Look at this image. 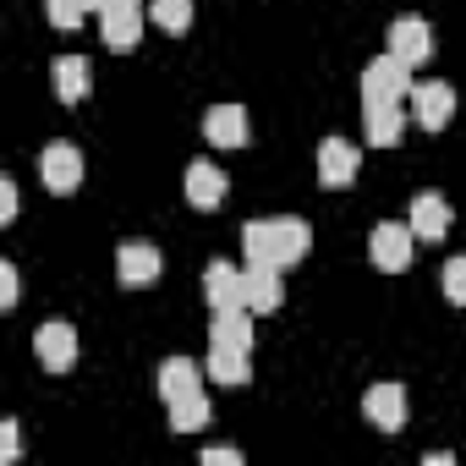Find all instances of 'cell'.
Returning a JSON list of instances; mask_svg holds the SVG:
<instances>
[{"mask_svg": "<svg viewBox=\"0 0 466 466\" xmlns=\"http://www.w3.org/2000/svg\"><path fill=\"white\" fill-rule=\"evenodd\" d=\"M23 455V439H17V422L6 417V422H0V461H17Z\"/></svg>", "mask_w": 466, "mask_h": 466, "instance_id": "cell-28", "label": "cell"}, {"mask_svg": "<svg viewBox=\"0 0 466 466\" xmlns=\"http://www.w3.org/2000/svg\"><path fill=\"white\" fill-rule=\"evenodd\" d=\"M17 297H23L17 291V264L6 258V264H0V308H17Z\"/></svg>", "mask_w": 466, "mask_h": 466, "instance_id": "cell-26", "label": "cell"}, {"mask_svg": "<svg viewBox=\"0 0 466 466\" xmlns=\"http://www.w3.org/2000/svg\"><path fill=\"white\" fill-rule=\"evenodd\" d=\"M384 39H390V56L406 61V66H422V61L433 56V28H428L422 17H395Z\"/></svg>", "mask_w": 466, "mask_h": 466, "instance_id": "cell-7", "label": "cell"}, {"mask_svg": "<svg viewBox=\"0 0 466 466\" xmlns=\"http://www.w3.org/2000/svg\"><path fill=\"white\" fill-rule=\"evenodd\" d=\"M12 219H17V181L0 176V225H12Z\"/></svg>", "mask_w": 466, "mask_h": 466, "instance_id": "cell-27", "label": "cell"}, {"mask_svg": "<svg viewBox=\"0 0 466 466\" xmlns=\"http://www.w3.org/2000/svg\"><path fill=\"white\" fill-rule=\"evenodd\" d=\"M45 12H50V28L77 34V28H83V17H88V0H45Z\"/></svg>", "mask_w": 466, "mask_h": 466, "instance_id": "cell-24", "label": "cell"}, {"mask_svg": "<svg viewBox=\"0 0 466 466\" xmlns=\"http://www.w3.org/2000/svg\"><path fill=\"white\" fill-rule=\"evenodd\" d=\"M39 181L50 187V192H77V181H83V154H77V143H45L39 148Z\"/></svg>", "mask_w": 466, "mask_h": 466, "instance_id": "cell-5", "label": "cell"}, {"mask_svg": "<svg viewBox=\"0 0 466 466\" xmlns=\"http://www.w3.org/2000/svg\"><path fill=\"white\" fill-rule=\"evenodd\" d=\"M286 269H269V264H248V286H242V302L253 313H280L286 302V286H280Z\"/></svg>", "mask_w": 466, "mask_h": 466, "instance_id": "cell-15", "label": "cell"}, {"mask_svg": "<svg viewBox=\"0 0 466 466\" xmlns=\"http://www.w3.org/2000/svg\"><path fill=\"white\" fill-rule=\"evenodd\" d=\"M203 373H208V368H198L192 357H170V362H159V395H165V406H170L176 395H187V390H203Z\"/></svg>", "mask_w": 466, "mask_h": 466, "instance_id": "cell-19", "label": "cell"}, {"mask_svg": "<svg viewBox=\"0 0 466 466\" xmlns=\"http://www.w3.org/2000/svg\"><path fill=\"white\" fill-rule=\"evenodd\" d=\"M308 248H313L308 219L280 214V219H248V225H242V253H248V264L291 269V264H302V258H308Z\"/></svg>", "mask_w": 466, "mask_h": 466, "instance_id": "cell-1", "label": "cell"}, {"mask_svg": "<svg viewBox=\"0 0 466 466\" xmlns=\"http://www.w3.org/2000/svg\"><path fill=\"white\" fill-rule=\"evenodd\" d=\"M242 286H248V269L225 264V258H214V264L203 269V297H208V308H237V302H242Z\"/></svg>", "mask_w": 466, "mask_h": 466, "instance_id": "cell-16", "label": "cell"}, {"mask_svg": "<svg viewBox=\"0 0 466 466\" xmlns=\"http://www.w3.org/2000/svg\"><path fill=\"white\" fill-rule=\"evenodd\" d=\"M406 94H411V66L395 61L390 50L362 66V105H406Z\"/></svg>", "mask_w": 466, "mask_h": 466, "instance_id": "cell-2", "label": "cell"}, {"mask_svg": "<svg viewBox=\"0 0 466 466\" xmlns=\"http://www.w3.org/2000/svg\"><path fill=\"white\" fill-rule=\"evenodd\" d=\"M368 116H362V132H368V143L373 148H395L400 137H406V105H362Z\"/></svg>", "mask_w": 466, "mask_h": 466, "instance_id": "cell-18", "label": "cell"}, {"mask_svg": "<svg viewBox=\"0 0 466 466\" xmlns=\"http://www.w3.org/2000/svg\"><path fill=\"white\" fill-rule=\"evenodd\" d=\"M203 137H208L214 148H242V143L253 137L248 110H242V105H214V110L203 116Z\"/></svg>", "mask_w": 466, "mask_h": 466, "instance_id": "cell-12", "label": "cell"}, {"mask_svg": "<svg viewBox=\"0 0 466 466\" xmlns=\"http://www.w3.org/2000/svg\"><path fill=\"white\" fill-rule=\"evenodd\" d=\"M192 12H198L192 0H154V6H148V23H154V28H165L170 39H181V34L192 28Z\"/></svg>", "mask_w": 466, "mask_h": 466, "instance_id": "cell-23", "label": "cell"}, {"mask_svg": "<svg viewBox=\"0 0 466 466\" xmlns=\"http://www.w3.org/2000/svg\"><path fill=\"white\" fill-rule=\"evenodd\" d=\"M88 72H94V66H88L83 56H61V61H56V94H61V105H77V99L88 94Z\"/></svg>", "mask_w": 466, "mask_h": 466, "instance_id": "cell-21", "label": "cell"}, {"mask_svg": "<svg viewBox=\"0 0 466 466\" xmlns=\"http://www.w3.org/2000/svg\"><path fill=\"white\" fill-rule=\"evenodd\" d=\"M225 192H230V176L219 170V165H208V159H198V165H187V203L192 208H219L225 203Z\"/></svg>", "mask_w": 466, "mask_h": 466, "instance_id": "cell-13", "label": "cell"}, {"mask_svg": "<svg viewBox=\"0 0 466 466\" xmlns=\"http://www.w3.org/2000/svg\"><path fill=\"white\" fill-rule=\"evenodd\" d=\"M105 6H116V0H88V12H105Z\"/></svg>", "mask_w": 466, "mask_h": 466, "instance_id": "cell-30", "label": "cell"}, {"mask_svg": "<svg viewBox=\"0 0 466 466\" xmlns=\"http://www.w3.org/2000/svg\"><path fill=\"white\" fill-rule=\"evenodd\" d=\"M34 357H39L50 373H66V368L77 362V329H72L66 319L39 324V329H34Z\"/></svg>", "mask_w": 466, "mask_h": 466, "instance_id": "cell-6", "label": "cell"}, {"mask_svg": "<svg viewBox=\"0 0 466 466\" xmlns=\"http://www.w3.org/2000/svg\"><path fill=\"white\" fill-rule=\"evenodd\" d=\"M439 286H444V297H450L455 308H466V258H450L444 275H439Z\"/></svg>", "mask_w": 466, "mask_h": 466, "instance_id": "cell-25", "label": "cell"}, {"mask_svg": "<svg viewBox=\"0 0 466 466\" xmlns=\"http://www.w3.org/2000/svg\"><path fill=\"white\" fill-rule=\"evenodd\" d=\"M411 242H417V230H411V225L379 219V225H373V237H368V258H373V269H384V275L411 269V253H417Z\"/></svg>", "mask_w": 466, "mask_h": 466, "instance_id": "cell-3", "label": "cell"}, {"mask_svg": "<svg viewBox=\"0 0 466 466\" xmlns=\"http://www.w3.org/2000/svg\"><path fill=\"white\" fill-rule=\"evenodd\" d=\"M159 248L154 242H121L116 248V280L121 286H148V280H159Z\"/></svg>", "mask_w": 466, "mask_h": 466, "instance_id": "cell-9", "label": "cell"}, {"mask_svg": "<svg viewBox=\"0 0 466 466\" xmlns=\"http://www.w3.org/2000/svg\"><path fill=\"white\" fill-rule=\"evenodd\" d=\"M406 225L417 230V242H444V237H450V203H444L439 192H417Z\"/></svg>", "mask_w": 466, "mask_h": 466, "instance_id": "cell-14", "label": "cell"}, {"mask_svg": "<svg viewBox=\"0 0 466 466\" xmlns=\"http://www.w3.org/2000/svg\"><path fill=\"white\" fill-rule=\"evenodd\" d=\"M357 170H362V154H357L346 137H324V143H319V181H324V187H351Z\"/></svg>", "mask_w": 466, "mask_h": 466, "instance_id": "cell-8", "label": "cell"}, {"mask_svg": "<svg viewBox=\"0 0 466 466\" xmlns=\"http://www.w3.org/2000/svg\"><path fill=\"white\" fill-rule=\"evenodd\" d=\"M99 23H105L99 34H105L110 50H137V39H143V12H137V0H116V6H105Z\"/></svg>", "mask_w": 466, "mask_h": 466, "instance_id": "cell-11", "label": "cell"}, {"mask_svg": "<svg viewBox=\"0 0 466 466\" xmlns=\"http://www.w3.org/2000/svg\"><path fill=\"white\" fill-rule=\"evenodd\" d=\"M406 110H411V121H417V127L444 132V127L455 121V88H450V83H411Z\"/></svg>", "mask_w": 466, "mask_h": 466, "instance_id": "cell-4", "label": "cell"}, {"mask_svg": "<svg viewBox=\"0 0 466 466\" xmlns=\"http://www.w3.org/2000/svg\"><path fill=\"white\" fill-rule=\"evenodd\" d=\"M362 411H368V422H373L379 433H400V428H406V390H400V384H373V390L362 395Z\"/></svg>", "mask_w": 466, "mask_h": 466, "instance_id": "cell-10", "label": "cell"}, {"mask_svg": "<svg viewBox=\"0 0 466 466\" xmlns=\"http://www.w3.org/2000/svg\"><path fill=\"white\" fill-rule=\"evenodd\" d=\"M253 308L248 302H237V308H214V319H208V340H219V346H248L253 351Z\"/></svg>", "mask_w": 466, "mask_h": 466, "instance_id": "cell-17", "label": "cell"}, {"mask_svg": "<svg viewBox=\"0 0 466 466\" xmlns=\"http://www.w3.org/2000/svg\"><path fill=\"white\" fill-rule=\"evenodd\" d=\"M203 466H242V450H203Z\"/></svg>", "mask_w": 466, "mask_h": 466, "instance_id": "cell-29", "label": "cell"}, {"mask_svg": "<svg viewBox=\"0 0 466 466\" xmlns=\"http://www.w3.org/2000/svg\"><path fill=\"white\" fill-rule=\"evenodd\" d=\"M208 379H219V384H248V346H219V340H208Z\"/></svg>", "mask_w": 466, "mask_h": 466, "instance_id": "cell-20", "label": "cell"}, {"mask_svg": "<svg viewBox=\"0 0 466 466\" xmlns=\"http://www.w3.org/2000/svg\"><path fill=\"white\" fill-rule=\"evenodd\" d=\"M203 422H208V395L203 390H187V395L170 400V428L176 433H198Z\"/></svg>", "mask_w": 466, "mask_h": 466, "instance_id": "cell-22", "label": "cell"}]
</instances>
